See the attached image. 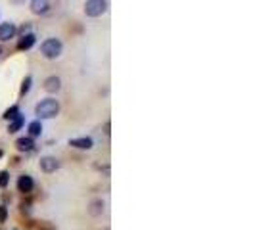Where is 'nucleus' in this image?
Returning a JSON list of instances; mask_svg holds the SVG:
<instances>
[{"label": "nucleus", "mask_w": 255, "mask_h": 230, "mask_svg": "<svg viewBox=\"0 0 255 230\" xmlns=\"http://www.w3.org/2000/svg\"><path fill=\"white\" fill-rule=\"evenodd\" d=\"M60 113V102L56 98H42L35 106V115L38 121L42 119H54Z\"/></svg>", "instance_id": "obj_1"}, {"label": "nucleus", "mask_w": 255, "mask_h": 230, "mask_svg": "<svg viewBox=\"0 0 255 230\" xmlns=\"http://www.w3.org/2000/svg\"><path fill=\"white\" fill-rule=\"evenodd\" d=\"M62 52H64V42L58 36L44 38L42 44H40V54L46 60H58L62 56Z\"/></svg>", "instance_id": "obj_2"}, {"label": "nucleus", "mask_w": 255, "mask_h": 230, "mask_svg": "<svg viewBox=\"0 0 255 230\" xmlns=\"http://www.w3.org/2000/svg\"><path fill=\"white\" fill-rule=\"evenodd\" d=\"M108 10V0H87L85 2V14L89 18H100Z\"/></svg>", "instance_id": "obj_3"}, {"label": "nucleus", "mask_w": 255, "mask_h": 230, "mask_svg": "<svg viewBox=\"0 0 255 230\" xmlns=\"http://www.w3.org/2000/svg\"><path fill=\"white\" fill-rule=\"evenodd\" d=\"M60 159H56L54 156H42L40 158V161H38V167H40V171L42 173H56L58 169H60Z\"/></svg>", "instance_id": "obj_4"}, {"label": "nucleus", "mask_w": 255, "mask_h": 230, "mask_svg": "<svg viewBox=\"0 0 255 230\" xmlns=\"http://www.w3.org/2000/svg\"><path fill=\"white\" fill-rule=\"evenodd\" d=\"M18 35V27L12 21H2L0 23V42H8L10 38H14Z\"/></svg>", "instance_id": "obj_5"}, {"label": "nucleus", "mask_w": 255, "mask_h": 230, "mask_svg": "<svg viewBox=\"0 0 255 230\" xmlns=\"http://www.w3.org/2000/svg\"><path fill=\"white\" fill-rule=\"evenodd\" d=\"M42 88H44L48 94H56V92H60V88H62V79H60L58 75H50V77L44 79Z\"/></svg>", "instance_id": "obj_6"}, {"label": "nucleus", "mask_w": 255, "mask_h": 230, "mask_svg": "<svg viewBox=\"0 0 255 230\" xmlns=\"http://www.w3.org/2000/svg\"><path fill=\"white\" fill-rule=\"evenodd\" d=\"M35 188V180L31 175H19L18 177V192L21 194H31Z\"/></svg>", "instance_id": "obj_7"}, {"label": "nucleus", "mask_w": 255, "mask_h": 230, "mask_svg": "<svg viewBox=\"0 0 255 230\" xmlns=\"http://www.w3.org/2000/svg\"><path fill=\"white\" fill-rule=\"evenodd\" d=\"M29 10L35 16H46L50 12V0H31Z\"/></svg>", "instance_id": "obj_8"}, {"label": "nucleus", "mask_w": 255, "mask_h": 230, "mask_svg": "<svg viewBox=\"0 0 255 230\" xmlns=\"http://www.w3.org/2000/svg\"><path fill=\"white\" fill-rule=\"evenodd\" d=\"M69 146H71V148H77V150H92L94 140H92L91 136H79V138H71V140H69Z\"/></svg>", "instance_id": "obj_9"}, {"label": "nucleus", "mask_w": 255, "mask_h": 230, "mask_svg": "<svg viewBox=\"0 0 255 230\" xmlns=\"http://www.w3.org/2000/svg\"><path fill=\"white\" fill-rule=\"evenodd\" d=\"M35 44H36V36H35V33H29V35H23V36L18 38L16 48H18L19 52H25V50H31Z\"/></svg>", "instance_id": "obj_10"}, {"label": "nucleus", "mask_w": 255, "mask_h": 230, "mask_svg": "<svg viewBox=\"0 0 255 230\" xmlns=\"http://www.w3.org/2000/svg\"><path fill=\"white\" fill-rule=\"evenodd\" d=\"M16 150L21 152V154H31L35 150V140L29 138V136H19L16 140Z\"/></svg>", "instance_id": "obj_11"}, {"label": "nucleus", "mask_w": 255, "mask_h": 230, "mask_svg": "<svg viewBox=\"0 0 255 230\" xmlns=\"http://www.w3.org/2000/svg\"><path fill=\"white\" fill-rule=\"evenodd\" d=\"M23 125H25V117H23V113H21V115H18L14 121L8 123V132H10V134H16L18 131L23 129Z\"/></svg>", "instance_id": "obj_12"}, {"label": "nucleus", "mask_w": 255, "mask_h": 230, "mask_svg": "<svg viewBox=\"0 0 255 230\" xmlns=\"http://www.w3.org/2000/svg\"><path fill=\"white\" fill-rule=\"evenodd\" d=\"M18 115H21V109H19V106H16V104H14V106H10V107L2 113V119L10 123V121H14Z\"/></svg>", "instance_id": "obj_13"}, {"label": "nucleus", "mask_w": 255, "mask_h": 230, "mask_svg": "<svg viewBox=\"0 0 255 230\" xmlns=\"http://www.w3.org/2000/svg\"><path fill=\"white\" fill-rule=\"evenodd\" d=\"M27 131H29V138H38L42 134V123L38 119H35L27 125Z\"/></svg>", "instance_id": "obj_14"}, {"label": "nucleus", "mask_w": 255, "mask_h": 230, "mask_svg": "<svg viewBox=\"0 0 255 230\" xmlns=\"http://www.w3.org/2000/svg\"><path fill=\"white\" fill-rule=\"evenodd\" d=\"M89 213H91L92 217H100V215L104 213V201H102V199H92L91 205H89Z\"/></svg>", "instance_id": "obj_15"}, {"label": "nucleus", "mask_w": 255, "mask_h": 230, "mask_svg": "<svg viewBox=\"0 0 255 230\" xmlns=\"http://www.w3.org/2000/svg\"><path fill=\"white\" fill-rule=\"evenodd\" d=\"M31 85H33V77L27 75L23 81H21V88H19V96H27L29 90H31Z\"/></svg>", "instance_id": "obj_16"}, {"label": "nucleus", "mask_w": 255, "mask_h": 230, "mask_svg": "<svg viewBox=\"0 0 255 230\" xmlns=\"http://www.w3.org/2000/svg\"><path fill=\"white\" fill-rule=\"evenodd\" d=\"M10 186V171H0V188H8Z\"/></svg>", "instance_id": "obj_17"}, {"label": "nucleus", "mask_w": 255, "mask_h": 230, "mask_svg": "<svg viewBox=\"0 0 255 230\" xmlns=\"http://www.w3.org/2000/svg\"><path fill=\"white\" fill-rule=\"evenodd\" d=\"M29 33H33V31H31V23H27V21H25V23H23V25L18 29V35H19V36H23V35H29Z\"/></svg>", "instance_id": "obj_18"}, {"label": "nucleus", "mask_w": 255, "mask_h": 230, "mask_svg": "<svg viewBox=\"0 0 255 230\" xmlns=\"http://www.w3.org/2000/svg\"><path fill=\"white\" fill-rule=\"evenodd\" d=\"M6 221H8V207L2 203L0 205V225H4Z\"/></svg>", "instance_id": "obj_19"}, {"label": "nucleus", "mask_w": 255, "mask_h": 230, "mask_svg": "<svg viewBox=\"0 0 255 230\" xmlns=\"http://www.w3.org/2000/svg\"><path fill=\"white\" fill-rule=\"evenodd\" d=\"M2 54H4V48H2V44H0V58H2Z\"/></svg>", "instance_id": "obj_20"}, {"label": "nucleus", "mask_w": 255, "mask_h": 230, "mask_svg": "<svg viewBox=\"0 0 255 230\" xmlns=\"http://www.w3.org/2000/svg\"><path fill=\"white\" fill-rule=\"evenodd\" d=\"M2 156H4V152H2V150H0V158H2Z\"/></svg>", "instance_id": "obj_21"}, {"label": "nucleus", "mask_w": 255, "mask_h": 230, "mask_svg": "<svg viewBox=\"0 0 255 230\" xmlns=\"http://www.w3.org/2000/svg\"><path fill=\"white\" fill-rule=\"evenodd\" d=\"M14 230H18V229H14Z\"/></svg>", "instance_id": "obj_22"}]
</instances>
